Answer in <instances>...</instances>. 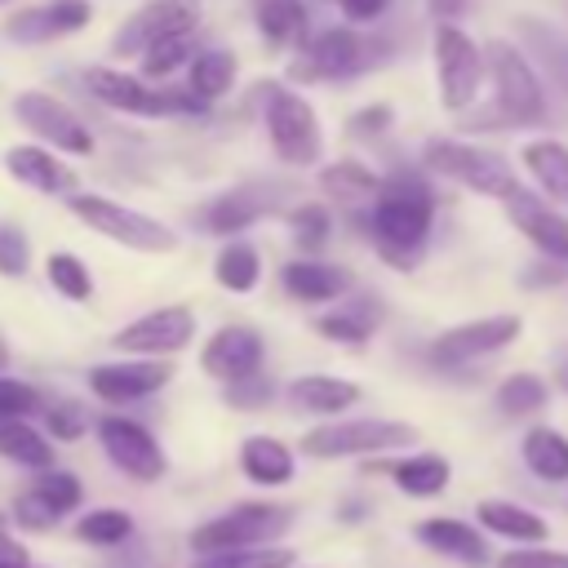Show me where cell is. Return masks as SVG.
<instances>
[{"mask_svg":"<svg viewBox=\"0 0 568 568\" xmlns=\"http://www.w3.org/2000/svg\"><path fill=\"white\" fill-rule=\"evenodd\" d=\"M271 395H275V386H271L266 373H248V377H240V382H226V404H231V408H244V413L266 408Z\"/></svg>","mask_w":568,"mask_h":568,"instance_id":"bcb514c9","label":"cell"},{"mask_svg":"<svg viewBox=\"0 0 568 568\" xmlns=\"http://www.w3.org/2000/svg\"><path fill=\"white\" fill-rule=\"evenodd\" d=\"M519 160H524V169H528V178L537 182L541 195L568 204V146L559 138H532V142H524Z\"/></svg>","mask_w":568,"mask_h":568,"instance_id":"83f0119b","label":"cell"},{"mask_svg":"<svg viewBox=\"0 0 568 568\" xmlns=\"http://www.w3.org/2000/svg\"><path fill=\"white\" fill-rule=\"evenodd\" d=\"M377 49L368 36L355 31V22L346 27H324V31H311L293 58H288V80L293 84H324V80H346V75H359L364 67H373Z\"/></svg>","mask_w":568,"mask_h":568,"instance_id":"277c9868","label":"cell"},{"mask_svg":"<svg viewBox=\"0 0 568 568\" xmlns=\"http://www.w3.org/2000/svg\"><path fill=\"white\" fill-rule=\"evenodd\" d=\"M390 120H395V111H390L386 102H373V106H364V111H355V115L346 120V133H351V138H377V133H386Z\"/></svg>","mask_w":568,"mask_h":568,"instance_id":"681fc988","label":"cell"},{"mask_svg":"<svg viewBox=\"0 0 568 568\" xmlns=\"http://www.w3.org/2000/svg\"><path fill=\"white\" fill-rule=\"evenodd\" d=\"M337 519H342V524H359V519H364V501H346V506L337 510Z\"/></svg>","mask_w":568,"mask_h":568,"instance_id":"db71d44e","label":"cell"},{"mask_svg":"<svg viewBox=\"0 0 568 568\" xmlns=\"http://www.w3.org/2000/svg\"><path fill=\"white\" fill-rule=\"evenodd\" d=\"M475 515H479V524L488 532H497V537H506L515 546H532V541H546L550 537V528H546V519L537 510H528L519 501H506V497H484L475 506Z\"/></svg>","mask_w":568,"mask_h":568,"instance_id":"d4e9b609","label":"cell"},{"mask_svg":"<svg viewBox=\"0 0 568 568\" xmlns=\"http://www.w3.org/2000/svg\"><path fill=\"white\" fill-rule=\"evenodd\" d=\"M0 457L22 470H49L53 444L31 426V417H9V422H0Z\"/></svg>","mask_w":568,"mask_h":568,"instance_id":"1f68e13d","label":"cell"},{"mask_svg":"<svg viewBox=\"0 0 568 568\" xmlns=\"http://www.w3.org/2000/svg\"><path fill=\"white\" fill-rule=\"evenodd\" d=\"M44 426H49L53 439L71 444L89 430V408L80 399H53V404H44Z\"/></svg>","mask_w":568,"mask_h":568,"instance_id":"7bdbcfd3","label":"cell"},{"mask_svg":"<svg viewBox=\"0 0 568 568\" xmlns=\"http://www.w3.org/2000/svg\"><path fill=\"white\" fill-rule=\"evenodd\" d=\"M120 355H151V359H169L178 351H186L195 342V311L173 302V306H155L146 315H138L133 324H124L115 337Z\"/></svg>","mask_w":568,"mask_h":568,"instance_id":"7c38bea8","label":"cell"},{"mask_svg":"<svg viewBox=\"0 0 568 568\" xmlns=\"http://www.w3.org/2000/svg\"><path fill=\"white\" fill-rule=\"evenodd\" d=\"M67 209L89 226L98 231L102 240L111 244H124L133 253H173L178 248V231H169L160 217L142 213V209H129L111 195H93V191H71L67 195Z\"/></svg>","mask_w":568,"mask_h":568,"instance_id":"3957f363","label":"cell"},{"mask_svg":"<svg viewBox=\"0 0 568 568\" xmlns=\"http://www.w3.org/2000/svg\"><path fill=\"white\" fill-rule=\"evenodd\" d=\"M89 18H93L89 0H49V4H36V9H18L4 22V36L18 40V44H44V40L80 31Z\"/></svg>","mask_w":568,"mask_h":568,"instance_id":"ffe728a7","label":"cell"},{"mask_svg":"<svg viewBox=\"0 0 568 568\" xmlns=\"http://www.w3.org/2000/svg\"><path fill=\"white\" fill-rule=\"evenodd\" d=\"M84 89H89L102 106L124 111V115H173L169 89H151L142 75L120 71V67H89V71H84Z\"/></svg>","mask_w":568,"mask_h":568,"instance_id":"2e32d148","label":"cell"},{"mask_svg":"<svg viewBox=\"0 0 568 568\" xmlns=\"http://www.w3.org/2000/svg\"><path fill=\"white\" fill-rule=\"evenodd\" d=\"M31 488L58 510V515H71L80 501H84V488H80V479L71 475V470H58V466H49V470H36V479H31Z\"/></svg>","mask_w":568,"mask_h":568,"instance_id":"b9f144b4","label":"cell"},{"mask_svg":"<svg viewBox=\"0 0 568 568\" xmlns=\"http://www.w3.org/2000/svg\"><path fill=\"white\" fill-rule=\"evenodd\" d=\"M506 217L510 226L550 262H564L568 266V217L555 209V200H546L541 191H528V186H515L506 200Z\"/></svg>","mask_w":568,"mask_h":568,"instance_id":"5bb4252c","label":"cell"},{"mask_svg":"<svg viewBox=\"0 0 568 568\" xmlns=\"http://www.w3.org/2000/svg\"><path fill=\"white\" fill-rule=\"evenodd\" d=\"M75 537L89 546H120L133 537V515L120 506H98V510L75 519Z\"/></svg>","mask_w":568,"mask_h":568,"instance_id":"f35d334b","label":"cell"},{"mask_svg":"<svg viewBox=\"0 0 568 568\" xmlns=\"http://www.w3.org/2000/svg\"><path fill=\"white\" fill-rule=\"evenodd\" d=\"M13 519H18L22 528H31V532H49L62 515H58V510H53V506L31 488V484H27V488L13 497Z\"/></svg>","mask_w":568,"mask_h":568,"instance_id":"ee69618b","label":"cell"},{"mask_svg":"<svg viewBox=\"0 0 568 568\" xmlns=\"http://www.w3.org/2000/svg\"><path fill=\"white\" fill-rule=\"evenodd\" d=\"M519 333H524V320H519V315L466 320V324H457V328H444V333L430 342V359H435L439 368H462V364H470V359H484V355L506 351Z\"/></svg>","mask_w":568,"mask_h":568,"instance_id":"4fadbf2b","label":"cell"},{"mask_svg":"<svg viewBox=\"0 0 568 568\" xmlns=\"http://www.w3.org/2000/svg\"><path fill=\"white\" fill-rule=\"evenodd\" d=\"M284 395L293 413H311V417H342L346 408L359 404V386L333 373H302L297 382H288Z\"/></svg>","mask_w":568,"mask_h":568,"instance_id":"cb8c5ba5","label":"cell"},{"mask_svg":"<svg viewBox=\"0 0 568 568\" xmlns=\"http://www.w3.org/2000/svg\"><path fill=\"white\" fill-rule=\"evenodd\" d=\"M0 568H40V564H31V555L9 532H0Z\"/></svg>","mask_w":568,"mask_h":568,"instance_id":"816d5d0a","label":"cell"},{"mask_svg":"<svg viewBox=\"0 0 568 568\" xmlns=\"http://www.w3.org/2000/svg\"><path fill=\"white\" fill-rule=\"evenodd\" d=\"M253 22L271 49H297L311 36L306 0H253Z\"/></svg>","mask_w":568,"mask_h":568,"instance_id":"484cf974","label":"cell"},{"mask_svg":"<svg viewBox=\"0 0 568 568\" xmlns=\"http://www.w3.org/2000/svg\"><path fill=\"white\" fill-rule=\"evenodd\" d=\"M262 359H266V346L262 337L248 328V324H226L217 328L204 351H200V368L213 377V382H240L248 373H262Z\"/></svg>","mask_w":568,"mask_h":568,"instance_id":"ac0fdd59","label":"cell"},{"mask_svg":"<svg viewBox=\"0 0 568 568\" xmlns=\"http://www.w3.org/2000/svg\"><path fill=\"white\" fill-rule=\"evenodd\" d=\"M390 475H395V488L399 493H408V497H435V493L448 488L453 466L439 453H408V457H399L390 466Z\"/></svg>","mask_w":568,"mask_h":568,"instance_id":"d6a6232c","label":"cell"},{"mask_svg":"<svg viewBox=\"0 0 568 568\" xmlns=\"http://www.w3.org/2000/svg\"><path fill=\"white\" fill-rule=\"evenodd\" d=\"M27 266H31V240H27L18 226L0 222V275L22 280V275H27Z\"/></svg>","mask_w":568,"mask_h":568,"instance_id":"f6af8a7d","label":"cell"},{"mask_svg":"<svg viewBox=\"0 0 568 568\" xmlns=\"http://www.w3.org/2000/svg\"><path fill=\"white\" fill-rule=\"evenodd\" d=\"M382 324V302L373 293H342L333 311L315 315V333L337 346H364Z\"/></svg>","mask_w":568,"mask_h":568,"instance_id":"7402d4cb","label":"cell"},{"mask_svg":"<svg viewBox=\"0 0 568 568\" xmlns=\"http://www.w3.org/2000/svg\"><path fill=\"white\" fill-rule=\"evenodd\" d=\"M195 31H169L160 40H151L142 53H138V75L142 80H169L178 67H186L195 58Z\"/></svg>","mask_w":568,"mask_h":568,"instance_id":"d590c367","label":"cell"},{"mask_svg":"<svg viewBox=\"0 0 568 568\" xmlns=\"http://www.w3.org/2000/svg\"><path fill=\"white\" fill-rule=\"evenodd\" d=\"M484 75L493 80V106L488 120L515 124V129H532L546 120V89L532 71V62L524 58V49H515L510 40H493L484 49Z\"/></svg>","mask_w":568,"mask_h":568,"instance_id":"7a4b0ae2","label":"cell"},{"mask_svg":"<svg viewBox=\"0 0 568 568\" xmlns=\"http://www.w3.org/2000/svg\"><path fill=\"white\" fill-rule=\"evenodd\" d=\"M280 284L297 302H337L342 293L355 288V275H351V266H337L324 257H293L280 271Z\"/></svg>","mask_w":568,"mask_h":568,"instance_id":"44dd1931","label":"cell"},{"mask_svg":"<svg viewBox=\"0 0 568 568\" xmlns=\"http://www.w3.org/2000/svg\"><path fill=\"white\" fill-rule=\"evenodd\" d=\"M0 4H9V0H0Z\"/></svg>","mask_w":568,"mask_h":568,"instance_id":"680465c9","label":"cell"},{"mask_svg":"<svg viewBox=\"0 0 568 568\" xmlns=\"http://www.w3.org/2000/svg\"><path fill=\"white\" fill-rule=\"evenodd\" d=\"M262 213H271V195H262V191H226V195H217L209 209H204V222H209V231L213 235H222V240H231V235H240L244 226H253Z\"/></svg>","mask_w":568,"mask_h":568,"instance_id":"f546056e","label":"cell"},{"mask_svg":"<svg viewBox=\"0 0 568 568\" xmlns=\"http://www.w3.org/2000/svg\"><path fill=\"white\" fill-rule=\"evenodd\" d=\"M293 515L288 506H275V501H240L231 510H222L217 519L200 524L186 541L195 555H209V550H235V546H262V541H280L288 532Z\"/></svg>","mask_w":568,"mask_h":568,"instance_id":"9c48e42d","label":"cell"},{"mask_svg":"<svg viewBox=\"0 0 568 568\" xmlns=\"http://www.w3.org/2000/svg\"><path fill=\"white\" fill-rule=\"evenodd\" d=\"M417 541H422L426 550H435V555L462 564V568H484V564H488V541H484L479 528L466 524V519L430 515V519L417 524Z\"/></svg>","mask_w":568,"mask_h":568,"instance_id":"603a6c76","label":"cell"},{"mask_svg":"<svg viewBox=\"0 0 568 568\" xmlns=\"http://www.w3.org/2000/svg\"><path fill=\"white\" fill-rule=\"evenodd\" d=\"M519 457L546 484H564L568 479V435L555 430V426H532L524 435V444H519Z\"/></svg>","mask_w":568,"mask_h":568,"instance_id":"4dcf8cb0","label":"cell"},{"mask_svg":"<svg viewBox=\"0 0 568 568\" xmlns=\"http://www.w3.org/2000/svg\"><path fill=\"white\" fill-rule=\"evenodd\" d=\"M191 568H293V550H288L284 541L235 546V550H209V555H195Z\"/></svg>","mask_w":568,"mask_h":568,"instance_id":"8d00e7d4","label":"cell"},{"mask_svg":"<svg viewBox=\"0 0 568 568\" xmlns=\"http://www.w3.org/2000/svg\"><path fill=\"white\" fill-rule=\"evenodd\" d=\"M40 408V390L31 382H18V377H4L0 373V422L9 417H31Z\"/></svg>","mask_w":568,"mask_h":568,"instance_id":"7dc6e473","label":"cell"},{"mask_svg":"<svg viewBox=\"0 0 568 568\" xmlns=\"http://www.w3.org/2000/svg\"><path fill=\"white\" fill-rule=\"evenodd\" d=\"M98 444H102L106 462L120 475H129L133 484H155L164 475V466H169L164 462V448L155 444V435L142 422L124 417V413H106L98 422Z\"/></svg>","mask_w":568,"mask_h":568,"instance_id":"8fae6325","label":"cell"},{"mask_svg":"<svg viewBox=\"0 0 568 568\" xmlns=\"http://www.w3.org/2000/svg\"><path fill=\"white\" fill-rule=\"evenodd\" d=\"M213 280H217L222 288H231V293L257 288V280H262V257H257V248H253L248 240L231 235V240L217 248V257H213Z\"/></svg>","mask_w":568,"mask_h":568,"instance_id":"e575fe53","label":"cell"},{"mask_svg":"<svg viewBox=\"0 0 568 568\" xmlns=\"http://www.w3.org/2000/svg\"><path fill=\"white\" fill-rule=\"evenodd\" d=\"M0 532H9V528H4V515H0Z\"/></svg>","mask_w":568,"mask_h":568,"instance_id":"6f0895ef","label":"cell"},{"mask_svg":"<svg viewBox=\"0 0 568 568\" xmlns=\"http://www.w3.org/2000/svg\"><path fill=\"white\" fill-rule=\"evenodd\" d=\"M173 382V364L169 359H151V355H133V359H115V364H93L89 368V390L106 404H129V399H146L155 390H164Z\"/></svg>","mask_w":568,"mask_h":568,"instance_id":"9a60e30c","label":"cell"},{"mask_svg":"<svg viewBox=\"0 0 568 568\" xmlns=\"http://www.w3.org/2000/svg\"><path fill=\"white\" fill-rule=\"evenodd\" d=\"M555 386L568 390V355H559V364H555Z\"/></svg>","mask_w":568,"mask_h":568,"instance_id":"11a10c76","label":"cell"},{"mask_svg":"<svg viewBox=\"0 0 568 568\" xmlns=\"http://www.w3.org/2000/svg\"><path fill=\"white\" fill-rule=\"evenodd\" d=\"M417 430L408 422H386V417H324L302 435V453L333 462V457H373V453H395L408 448Z\"/></svg>","mask_w":568,"mask_h":568,"instance_id":"5b68a950","label":"cell"},{"mask_svg":"<svg viewBox=\"0 0 568 568\" xmlns=\"http://www.w3.org/2000/svg\"><path fill=\"white\" fill-rule=\"evenodd\" d=\"M426 9H430L435 22H453V18H462L466 0H426Z\"/></svg>","mask_w":568,"mask_h":568,"instance_id":"f5cc1de1","label":"cell"},{"mask_svg":"<svg viewBox=\"0 0 568 568\" xmlns=\"http://www.w3.org/2000/svg\"><path fill=\"white\" fill-rule=\"evenodd\" d=\"M293 448L275 435H248L240 444V470L262 488H284L293 479Z\"/></svg>","mask_w":568,"mask_h":568,"instance_id":"4316f807","label":"cell"},{"mask_svg":"<svg viewBox=\"0 0 568 568\" xmlns=\"http://www.w3.org/2000/svg\"><path fill=\"white\" fill-rule=\"evenodd\" d=\"M13 115H18V124H22L40 146H49V151H58V155H89V151H93L89 124H84L62 98H53V93H44V89L18 93V98H13Z\"/></svg>","mask_w":568,"mask_h":568,"instance_id":"30bf717a","label":"cell"},{"mask_svg":"<svg viewBox=\"0 0 568 568\" xmlns=\"http://www.w3.org/2000/svg\"><path fill=\"white\" fill-rule=\"evenodd\" d=\"M497 568H568V550H546L541 541H532L524 550H506Z\"/></svg>","mask_w":568,"mask_h":568,"instance_id":"c3c4849f","label":"cell"},{"mask_svg":"<svg viewBox=\"0 0 568 568\" xmlns=\"http://www.w3.org/2000/svg\"><path fill=\"white\" fill-rule=\"evenodd\" d=\"M373 213H368V240L377 248V257H386L390 266L408 271L426 240H430V222H435V191L417 169H390L377 191H373Z\"/></svg>","mask_w":568,"mask_h":568,"instance_id":"6da1fadb","label":"cell"},{"mask_svg":"<svg viewBox=\"0 0 568 568\" xmlns=\"http://www.w3.org/2000/svg\"><path fill=\"white\" fill-rule=\"evenodd\" d=\"M262 89H266L262 124H266V138H271L275 160L293 164V169L320 164V155H324V133H320L315 106H311L297 89H284V84H262Z\"/></svg>","mask_w":568,"mask_h":568,"instance_id":"8992f818","label":"cell"},{"mask_svg":"<svg viewBox=\"0 0 568 568\" xmlns=\"http://www.w3.org/2000/svg\"><path fill=\"white\" fill-rule=\"evenodd\" d=\"M426 169L475 191V195H488V200H506L519 182H515V169L497 155V151H484L475 142H462V138H430L426 151H422Z\"/></svg>","mask_w":568,"mask_h":568,"instance_id":"52a82bcc","label":"cell"},{"mask_svg":"<svg viewBox=\"0 0 568 568\" xmlns=\"http://www.w3.org/2000/svg\"><path fill=\"white\" fill-rule=\"evenodd\" d=\"M288 226H293V244L302 253H320L333 235V213H328V204H297L288 213Z\"/></svg>","mask_w":568,"mask_h":568,"instance_id":"60d3db41","label":"cell"},{"mask_svg":"<svg viewBox=\"0 0 568 568\" xmlns=\"http://www.w3.org/2000/svg\"><path fill=\"white\" fill-rule=\"evenodd\" d=\"M4 368H9V346L0 342V373H4Z\"/></svg>","mask_w":568,"mask_h":568,"instance_id":"9f6ffc18","label":"cell"},{"mask_svg":"<svg viewBox=\"0 0 568 568\" xmlns=\"http://www.w3.org/2000/svg\"><path fill=\"white\" fill-rule=\"evenodd\" d=\"M377 173L364 164V160H333L320 169V191L337 204H368L373 191H377Z\"/></svg>","mask_w":568,"mask_h":568,"instance_id":"836d02e7","label":"cell"},{"mask_svg":"<svg viewBox=\"0 0 568 568\" xmlns=\"http://www.w3.org/2000/svg\"><path fill=\"white\" fill-rule=\"evenodd\" d=\"M546 395H550L546 377H537V373H510L497 386V408H501V417H532V413L546 408Z\"/></svg>","mask_w":568,"mask_h":568,"instance_id":"74e56055","label":"cell"},{"mask_svg":"<svg viewBox=\"0 0 568 568\" xmlns=\"http://www.w3.org/2000/svg\"><path fill=\"white\" fill-rule=\"evenodd\" d=\"M200 27V9L195 0H146L133 18H124V27L111 36V53H142L151 40L169 36V31H195Z\"/></svg>","mask_w":568,"mask_h":568,"instance_id":"e0dca14e","label":"cell"},{"mask_svg":"<svg viewBox=\"0 0 568 568\" xmlns=\"http://www.w3.org/2000/svg\"><path fill=\"white\" fill-rule=\"evenodd\" d=\"M44 280L67 297V302H89L93 297V275L75 253H49L44 262Z\"/></svg>","mask_w":568,"mask_h":568,"instance_id":"ab89813d","label":"cell"},{"mask_svg":"<svg viewBox=\"0 0 568 568\" xmlns=\"http://www.w3.org/2000/svg\"><path fill=\"white\" fill-rule=\"evenodd\" d=\"M4 173L40 195H71L80 191V178L67 160H58V151L40 146V142H18L4 151Z\"/></svg>","mask_w":568,"mask_h":568,"instance_id":"d6986e66","label":"cell"},{"mask_svg":"<svg viewBox=\"0 0 568 568\" xmlns=\"http://www.w3.org/2000/svg\"><path fill=\"white\" fill-rule=\"evenodd\" d=\"M333 4H337V9L359 27V22H377V18L386 13V4H390V0H333Z\"/></svg>","mask_w":568,"mask_h":568,"instance_id":"f907efd6","label":"cell"},{"mask_svg":"<svg viewBox=\"0 0 568 568\" xmlns=\"http://www.w3.org/2000/svg\"><path fill=\"white\" fill-rule=\"evenodd\" d=\"M235 75H240V62L231 49H200L191 62H186V89L200 98V102H217L235 89Z\"/></svg>","mask_w":568,"mask_h":568,"instance_id":"f1b7e54d","label":"cell"},{"mask_svg":"<svg viewBox=\"0 0 568 568\" xmlns=\"http://www.w3.org/2000/svg\"><path fill=\"white\" fill-rule=\"evenodd\" d=\"M430 49H435L439 106L444 111H466L479 98V80H484V49H479V40L466 36L457 22H435Z\"/></svg>","mask_w":568,"mask_h":568,"instance_id":"ba28073f","label":"cell"}]
</instances>
